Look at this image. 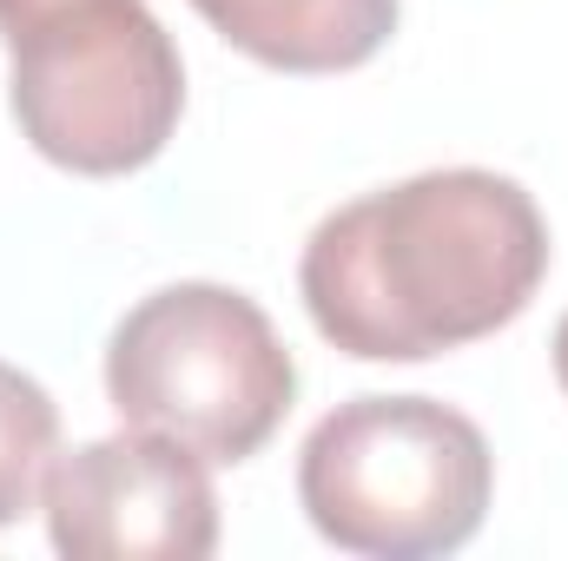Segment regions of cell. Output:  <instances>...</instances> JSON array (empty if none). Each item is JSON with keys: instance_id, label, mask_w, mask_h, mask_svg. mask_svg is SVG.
<instances>
[{"instance_id": "obj_1", "label": "cell", "mask_w": 568, "mask_h": 561, "mask_svg": "<svg viewBox=\"0 0 568 561\" xmlns=\"http://www.w3.org/2000/svg\"><path fill=\"white\" fill-rule=\"evenodd\" d=\"M549 272L536 198L483 165L417 172L331 212L297 265L324 344L364 364H424L516 324Z\"/></svg>"}, {"instance_id": "obj_2", "label": "cell", "mask_w": 568, "mask_h": 561, "mask_svg": "<svg viewBox=\"0 0 568 561\" xmlns=\"http://www.w3.org/2000/svg\"><path fill=\"white\" fill-rule=\"evenodd\" d=\"M13 120L67 172L152 165L185 113V67L145 0H0Z\"/></svg>"}, {"instance_id": "obj_3", "label": "cell", "mask_w": 568, "mask_h": 561, "mask_svg": "<svg viewBox=\"0 0 568 561\" xmlns=\"http://www.w3.org/2000/svg\"><path fill=\"white\" fill-rule=\"evenodd\" d=\"M496 489L483 429L429 397H357L304 436L297 502L324 542L371 561L463 549Z\"/></svg>"}, {"instance_id": "obj_4", "label": "cell", "mask_w": 568, "mask_h": 561, "mask_svg": "<svg viewBox=\"0 0 568 561\" xmlns=\"http://www.w3.org/2000/svg\"><path fill=\"white\" fill-rule=\"evenodd\" d=\"M106 397L133 429H159L205 462H245L291 417L297 364L245 290L165 284L120 317Z\"/></svg>"}, {"instance_id": "obj_5", "label": "cell", "mask_w": 568, "mask_h": 561, "mask_svg": "<svg viewBox=\"0 0 568 561\" xmlns=\"http://www.w3.org/2000/svg\"><path fill=\"white\" fill-rule=\"evenodd\" d=\"M47 536L73 561H205L219 549V496L205 456L133 429L53 456L40 482Z\"/></svg>"}, {"instance_id": "obj_6", "label": "cell", "mask_w": 568, "mask_h": 561, "mask_svg": "<svg viewBox=\"0 0 568 561\" xmlns=\"http://www.w3.org/2000/svg\"><path fill=\"white\" fill-rule=\"evenodd\" d=\"M239 53L278 73H351L397 33V0H192Z\"/></svg>"}, {"instance_id": "obj_7", "label": "cell", "mask_w": 568, "mask_h": 561, "mask_svg": "<svg viewBox=\"0 0 568 561\" xmlns=\"http://www.w3.org/2000/svg\"><path fill=\"white\" fill-rule=\"evenodd\" d=\"M53 449H60V404L27 370L0 364V529L33 509Z\"/></svg>"}, {"instance_id": "obj_8", "label": "cell", "mask_w": 568, "mask_h": 561, "mask_svg": "<svg viewBox=\"0 0 568 561\" xmlns=\"http://www.w3.org/2000/svg\"><path fill=\"white\" fill-rule=\"evenodd\" d=\"M556 384L568 390V317L556 324Z\"/></svg>"}]
</instances>
